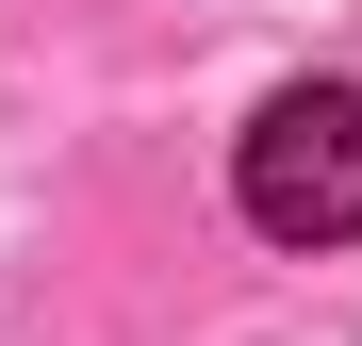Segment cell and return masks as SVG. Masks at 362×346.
<instances>
[{"label": "cell", "instance_id": "6da1fadb", "mask_svg": "<svg viewBox=\"0 0 362 346\" xmlns=\"http://www.w3.org/2000/svg\"><path fill=\"white\" fill-rule=\"evenodd\" d=\"M230 198H247V231H280V248H346L362 231V83H280L247 115Z\"/></svg>", "mask_w": 362, "mask_h": 346}]
</instances>
